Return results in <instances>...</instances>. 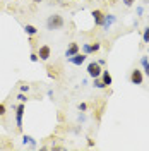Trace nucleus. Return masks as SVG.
Wrapping results in <instances>:
<instances>
[{"instance_id":"nucleus-1","label":"nucleus","mask_w":149,"mask_h":151,"mask_svg":"<svg viewBox=\"0 0 149 151\" xmlns=\"http://www.w3.org/2000/svg\"><path fill=\"white\" fill-rule=\"evenodd\" d=\"M64 17L60 14H52L50 17L47 19V29L48 31H58V29L64 28Z\"/></svg>"},{"instance_id":"nucleus-2","label":"nucleus","mask_w":149,"mask_h":151,"mask_svg":"<svg viewBox=\"0 0 149 151\" xmlns=\"http://www.w3.org/2000/svg\"><path fill=\"white\" fill-rule=\"evenodd\" d=\"M86 70H87V74L91 76V77H100V76H101V65H100V64H98V62H91V64H87V69H86Z\"/></svg>"},{"instance_id":"nucleus-3","label":"nucleus","mask_w":149,"mask_h":151,"mask_svg":"<svg viewBox=\"0 0 149 151\" xmlns=\"http://www.w3.org/2000/svg\"><path fill=\"white\" fill-rule=\"evenodd\" d=\"M142 81H144V76H142V72H140L139 69H134L130 72V83L135 86H140L142 84Z\"/></svg>"},{"instance_id":"nucleus-4","label":"nucleus","mask_w":149,"mask_h":151,"mask_svg":"<svg viewBox=\"0 0 149 151\" xmlns=\"http://www.w3.org/2000/svg\"><path fill=\"white\" fill-rule=\"evenodd\" d=\"M24 105L21 103L19 106H16V125L17 129H22V117H24Z\"/></svg>"},{"instance_id":"nucleus-5","label":"nucleus","mask_w":149,"mask_h":151,"mask_svg":"<svg viewBox=\"0 0 149 151\" xmlns=\"http://www.w3.org/2000/svg\"><path fill=\"white\" fill-rule=\"evenodd\" d=\"M115 22H117V17H115V16H112V14H106V16H105V19H103L101 28L108 31V29L112 28V26L115 24Z\"/></svg>"},{"instance_id":"nucleus-6","label":"nucleus","mask_w":149,"mask_h":151,"mask_svg":"<svg viewBox=\"0 0 149 151\" xmlns=\"http://www.w3.org/2000/svg\"><path fill=\"white\" fill-rule=\"evenodd\" d=\"M86 58H87V55H86V53H82V55H81V53H77V55H74V57H70V58H67V60H69V62H70V64H74V65H82L84 62H86Z\"/></svg>"},{"instance_id":"nucleus-7","label":"nucleus","mask_w":149,"mask_h":151,"mask_svg":"<svg viewBox=\"0 0 149 151\" xmlns=\"http://www.w3.org/2000/svg\"><path fill=\"white\" fill-rule=\"evenodd\" d=\"M50 53H52V50H50V47H48V45L39 47V52H38L39 60H48V58H50Z\"/></svg>"},{"instance_id":"nucleus-8","label":"nucleus","mask_w":149,"mask_h":151,"mask_svg":"<svg viewBox=\"0 0 149 151\" xmlns=\"http://www.w3.org/2000/svg\"><path fill=\"white\" fill-rule=\"evenodd\" d=\"M77 53H79V45H77V43H70V45L67 47V50H65V57L70 58V57L77 55Z\"/></svg>"},{"instance_id":"nucleus-9","label":"nucleus","mask_w":149,"mask_h":151,"mask_svg":"<svg viewBox=\"0 0 149 151\" xmlns=\"http://www.w3.org/2000/svg\"><path fill=\"white\" fill-rule=\"evenodd\" d=\"M91 16H93V19H94V24H96V26H101L103 24V19H105V14H103L101 10H93V12H91Z\"/></svg>"},{"instance_id":"nucleus-10","label":"nucleus","mask_w":149,"mask_h":151,"mask_svg":"<svg viewBox=\"0 0 149 151\" xmlns=\"http://www.w3.org/2000/svg\"><path fill=\"white\" fill-rule=\"evenodd\" d=\"M101 81L105 83V86H112V83H113L112 74H110L108 70H103V72H101Z\"/></svg>"},{"instance_id":"nucleus-11","label":"nucleus","mask_w":149,"mask_h":151,"mask_svg":"<svg viewBox=\"0 0 149 151\" xmlns=\"http://www.w3.org/2000/svg\"><path fill=\"white\" fill-rule=\"evenodd\" d=\"M24 31H26V35H29V36H34L38 33V29L34 28L33 24H26V26H24Z\"/></svg>"},{"instance_id":"nucleus-12","label":"nucleus","mask_w":149,"mask_h":151,"mask_svg":"<svg viewBox=\"0 0 149 151\" xmlns=\"http://www.w3.org/2000/svg\"><path fill=\"white\" fill-rule=\"evenodd\" d=\"M93 86L94 88H98V89H105L106 86H105V83H103L100 77H94V83H93Z\"/></svg>"},{"instance_id":"nucleus-13","label":"nucleus","mask_w":149,"mask_h":151,"mask_svg":"<svg viewBox=\"0 0 149 151\" xmlns=\"http://www.w3.org/2000/svg\"><path fill=\"white\" fill-rule=\"evenodd\" d=\"M140 64H142V67H144V72L149 76V60H148V57H142V58H140Z\"/></svg>"},{"instance_id":"nucleus-14","label":"nucleus","mask_w":149,"mask_h":151,"mask_svg":"<svg viewBox=\"0 0 149 151\" xmlns=\"http://www.w3.org/2000/svg\"><path fill=\"white\" fill-rule=\"evenodd\" d=\"M82 52L86 53V55H89V53H94L93 45H89V43H84V45H82Z\"/></svg>"},{"instance_id":"nucleus-15","label":"nucleus","mask_w":149,"mask_h":151,"mask_svg":"<svg viewBox=\"0 0 149 151\" xmlns=\"http://www.w3.org/2000/svg\"><path fill=\"white\" fill-rule=\"evenodd\" d=\"M22 142H24V144H31L33 148L36 146V141H34V139H33L31 136H24V137H22Z\"/></svg>"},{"instance_id":"nucleus-16","label":"nucleus","mask_w":149,"mask_h":151,"mask_svg":"<svg viewBox=\"0 0 149 151\" xmlns=\"http://www.w3.org/2000/svg\"><path fill=\"white\" fill-rule=\"evenodd\" d=\"M142 41H144V43H149V26L144 29V33H142Z\"/></svg>"},{"instance_id":"nucleus-17","label":"nucleus","mask_w":149,"mask_h":151,"mask_svg":"<svg viewBox=\"0 0 149 151\" xmlns=\"http://www.w3.org/2000/svg\"><path fill=\"white\" fill-rule=\"evenodd\" d=\"M122 2H123V5H125V7H132L135 0H122Z\"/></svg>"},{"instance_id":"nucleus-18","label":"nucleus","mask_w":149,"mask_h":151,"mask_svg":"<svg viewBox=\"0 0 149 151\" xmlns=\"http://www.w3.org/2000/svg\"><path fill=\"white\" fill-rule=\"evenodd\" d=\"M29 58H31V62H38V60H39V55H38V53H31Z\"/></svg>"},{"instance_id":"nucleus-19","label":"nucleus","mask_w":149,"mask_h":151,"mask_svg":"<svg viewBox=\"0 0 149 151\" xmlns=\"http://www.w3.org/2000/svg\"><path fill=\"white\" fill-rule=\"evenodd\" d=\"M17 100H19V101H21V103H24V101H26L28 98L24 96V93H21V94H17Z\"/></svg>"},{"instance_id":"nucleus-20","label":"nucleus","mask_w":149,"mask_h":151,"mask_svg":"<svg viewBox=\"0 0 149 151\" xmlns=\"http://www.w3.org/2000/svg\"><path fill=\"white\" fill-rule=\"evenodd\" d=\"M87 110V105L86 103H79V112H86Z\"/></svg>"},{"instance_id":"nucleus-21","label":"nucleus","mask_w":149,"mask_h":151,"mask_svg":"<svg viewBox=\"0 0 149 151\" xmlns=\"http://www.w3.org/2000/svg\"><path fill=\"white\" fill-rule=\"evenodd\" d=\"M4 115H5V105L0 103V117H4Z\"/></svg>"},{"instance_id":"nucleus-22","label":"nucleus","mask_w":149,"mask_h":151,"mask_svg":"<svg viewBox=\"0 0 149 151\" xmlns=\"http://www.w3.org/2000/svg\"><path fill=\"white\" fill-rule=\"evenodd\" d=\"M26 91H29V86L28 84H22V86H21V93H26Z\"/></svg>"},{"instance_id":"nucleus-23","label":"nucleus","mask_w":149,"mask_h":151,"mask_svg":"<svg viewBox=\"0 0 149 151\" xmlns=\"http://www.w3.org/2000/svg\"><path fill=\"white\" fill-rule=\"evenodd\" d=\"M100 48H101V45H100V43H94V45H93V50H94V52H98Z\"/></svg>"},{"instance_id":"nucleus-24","label":"nucleus","mask_w":149,"mask_h":151,"mask_svg":"<svg viewBox=\"0 0 149 151\" xmlns=\"http://www.w3.org/2000/svg\"><path fill=\"white\" fill-rule=\"evenodd\" d=\"M142 12H144V9H142V7H137V14H139V16H142Z\"/></svg>"},{"instance_id":"nucleus-25","label":"nucleus","mask_w":149,"mask_h":151,"mask_svg":"<svg viewBox=\"0 0 149 151\" xmlns=\"http://www.w3.org/2000/svg\"><path fill=\"white\" fill-rule=\"evenodd\" d=\"M144 2H148V0H144Z\"/></svg>"},{"instance_id":"nucleus-26","label":"nucleus","mask_w":149,"mask_h":151,"mask_svg":"<svg viewBox=\"0 0 149 151\" xmlns=\"http://www.w3.org/2000/svg\"><path fill=\"white\" fill-rule=\"evenodd\" d=\"M82 2H86V0H82Z\"/></svg>"}]
</instances>
